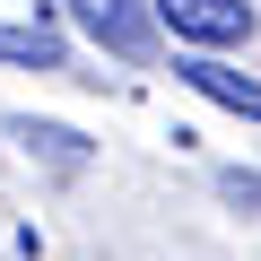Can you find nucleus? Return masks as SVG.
<instances>
[{
  "label": "nucleus",
  "mask_w": 261,
  "mask_h": 261,
  "mask_svg": "<svg viewBox=\"0 0 261 261\" xmlns=\"http://www.w3.org/2000/svg\"><path fill=\"white\" fill-rule=\"evenodd\" d=\"M70 9V27L96 44V53H113V61H157V0H61Z\"/></svg>",
  "instance_id": "obj_1"
},
{
  "label": "nucleus",
  "mask_w": 261,
  "mask_h": 261,
  "mask_svg": "<svg viewBox=\"0 0 261 261\" xmlns=\"http://www.w3.org/2000/svg\"><path fill=\"white\" fill-rule=\"evenodd\" d=\"M157 27L192 53H226L252 35V0H157Z\"/></svg>",
  "instance_id": "obj_2"
},
{
  "label": "nucleus",
  "mask_w": 261,
  "mask_h": 261,
  "mask_svg": "<svg viewBox=\"0 0 261 261\" xmlns=\"http://www.w3.org/2000/svg\"><path fill=\"white\" fill-rule=\"evenodd\" d=\"M174 79H183L192 96H209L218 113H235V122H261V79H252V70H226L218 53H183V61H174Z\"/></svg>",
  "instance_id": "obj_3"
},
{
  "label": "nucleus",
  "mask_w": 261,
  "mask_h": 261,
  "mask_svg": "<svg viewBox=\"0 0 261 261\" xmlns=\"http://www.w3.org/2000/svg\"><path fill=\"white\" fill-rule=\"evenodd\" d=\"M9 140H18V148H27L35 166H53L61 183H79V174L96 166V148L79 140V130H70V122H35V113H9Z\"/></svg>",
  "instance_id": "obj_4"
},
{
  "label": "nucleus",
  "mask_w": 261,
  "mask_h": 261,
  "mask_svg": "<svg viewBox=\"0 0 261 261\" xmlns=\"http://www.w3.org/2000/svg\"><path fill=\"white\" fill-rule=\"evenodd\" d=\"M0 61H9V70H70V44L35 18V27H9V18H0Z\"/></svg>",
  "instance_id": "obj_5"
},
{
  "label": "nucleus",
  "mask_w": 261,
  "mask_h": 261,
  "mask_svg": "<svg viewBox=\"0 0 261 261\" xmlns=\"http://www.w3.org/2000/svg\"><path fill=\"white\" fill-rule=\"evenodd\" d=\"M218 200H235V209L252 218V209H261V174H244V166H235V174H218Z\"/></svg>",
  "instance_id": "obj_6"
}]
</instances>
